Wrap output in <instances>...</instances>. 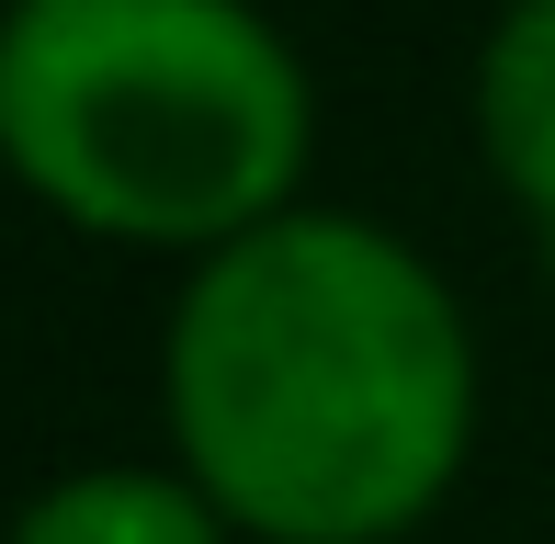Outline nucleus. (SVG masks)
I'll return each mask as SVG.
<instances>
[{"label":"nucleus","mask_w":555,"mask_h":544,"mask_svg":"<svg viewBox=\"0 0 555 544\" xmlns=\"http://www.w3.org/2000/svg\"><path fill=\"white\" fill-rule=\"evenodd\" d=\"M0 544H238V522L170 454H103V465H57L0 522Z\"/></svg>","instance_id":"obj_4"},{"label":"nucleus","mask_w":555,"mask_h":544,"mask_svg":"<svg viewBox=\"0 0 555 544\" xmlns=\"http://www.w3.org/2000/svg\"><path fill=\"white\" fill-rule=\"evenodd\" d=\"M0 170L103 250L205 261L307 205L318 80L261 0H0Z\"/></svg>","instance_id":"obj_2"},{"label":"nucleus","mask_w":555,"mask_h":544,"mask_svg":"<svg viewBox=\"0 0 555 544\" xmlns=\"http://www.w3.org/2000/svg\"><path fill=\"white\" fill-rule=\"evenodd\" d=\"M476 419V318L386 216L307 193L170 284L159 431L238 544H409L465 488Z\"/></svg>","instance_id":"obj_1"},{"label":"nucleus","mask_w":555,"mask_h":544,"mask_svg":"<svg viewBox=\"0 0 555 544\" xmlns=\"http://www.w3.org/2000/svg\"><path fill=\"white\" fill-rule=\"evenodd\" d=\"M476 159H488L499 205L555 250V0H499L488 35H476Z\"/></svg>","instance_id":"obj_3"}]
</instances>
